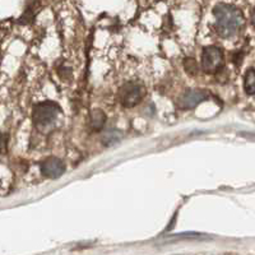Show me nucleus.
Masks as SVG:
<instances>
[{
  "label": "nucleus",
  "mask_w": 255,
  "mask_h": 255,
  "mask_svg": "<svg viewBox=\"0 0 255 255\" xmlns=\"http://www.w3.org/2000/svg\"><path fill=\"white\" fill-rule=\"evenodd\" d=\"M216 18L215 28L221 37L229 38L235 36L244 26V14L240 9L231 4L220 3L213 8Z\"/></svg>",
  "instance_id": "obj_1"
},
{
  "label": "nucleus",
  "mask_w": 255,
  "mask_h": 255,
  "mask_svg": "<svg viewBox=\"0 0 255 255\" xmlns=\"http://www.w3.org/2000/svg\"><path fill=\"white\" fill-rule=\"evenodd\" d=\"M60 111L61 109L59 108V105L56 102H40V104L33 106V111H32L33 124L38 129H45V128H47L49 125H51L52 123L55 122Z\"/></svg>",
  "instance_id": "obj_2"
},
{
  "label": "nucleus",
  "mask_w": 255,
  "mask_h": 255,
  "mask_svg": "<svg viewBox=\"0 0 255 255\" xmlns=\"http://www.w3.org/2000/svg\"><path fill=\"white\" fill-rule=\"evenodd\" d=\"M145 95V90L142 84L127 82L119 90V101L127 109L136 106L143 100Z\"/></svg>",
  "instance_id": "obj_3"
},
{
  "label": "nucleus",
  "mask_w": 255,
  "mask_h": 255,
  "mask_svg": "<svg viewBox=\"0 0 255 255\" xmlns=\"http://www.w3.org/2000/svg\"><path fill=\"white\" fill-rule=\"evenodd\" d=\"M223 65V52L217 46H206L202 52V69L208 74L217 73Z\"/></svg>",
  "instance_id": "obj_4"
},
{
  "label": "nucleus",
  "mask_w": 255,
  "mask_h": 255,
  "mask_svg": "<svg viewBox=\"0 0 255 255\" xmlns=\"http://www.w3.org/2000/svg\"><path fill=\"white\" fill-rule=\"evenodd\" d=\"M209 93L204 90H188L179 100V108L181 110H191L197 108L200 102L206 101Z\"/></svg>",
  "instance_id": "obj_5"
},
{
  "label": "nucleus",
  "mask_w": 255,
  "mask_h": 255,
  "mask_svg": "<svg viewBox=\"0 0 255 255\" xmlns=\"http://www.w3.org/2000/svg\"><path fill=\"white\" fill-rule=\"evenodd\" d=\"M41 174L44 175L45 177H49V179H59L60 176H63L67 167H65V163L63 162V159L58 158V157H49L41 163Z\"/></svg>",
  "instance_id": "obj_6"
},
{
  "label": "nucleus",
  "mask_w": 255,
  "mask_h": 255,
  "mask_svg": "<svg viewBox=\"0 0 255 255\" xmlns=\"http://www.w3.org/2000/svg\"><path fill=\"white\" fill-rule=\"evenodd\" d=\"M106 123V114L101 109H95L91 114V129L95 131H100L105 127Z\"/></svg>",
  "instance_id": "obj_7"
},
{
  "label": "nucleus",
  "mask_w": 255,
  "mask_h": 255,
  "mask_svg": "<svg viewBox=\"0 0 255 255\" xmlns=\"http://www.w3.org/2000/svg\"><path fill=\"white\" fill-rule=\"evenodd\" d=\"M244 90L248 95H255V69L250 68L245 73V78H244Z\"/></svg>",
  "instance_id": "obj_8"
},
{
  "label": "nucleus",
  "mask_w": 255,
  "mask_h": 255,
  "mask_svg": "<svg viewBox=\"0 0 255 255\" xmlns=\"http://www.w3.org/2000/svg\"><path fill=\"white\" fill-rule=\"evenodd\" d=\"M122 139V131L116 130V129H110L102 135L101 140L104 145H114Z\"/></svg>",
  "instance_id": "obj_9"
},
{
  "label": "nucleus",
  "mask_w": 255,
  "mask_h": 255,
  "mask_svg": "<svg viewBox=\"0 0 255 255\" xmlns=\"http://www.w3.org/2000/svg\"><path fill=\"white\" fill-rule=\"evenodd\" d=\"M184 69H185V72L188 73L189 76H197L199 68H198V64L194 59L185 58L184 59Z\"/></svg>",
  "instance_id": "obj_10"
},
{
  "label": "nucleus",
  "mask_w": 255,
  "mask_h": 255,
  "mask_svg": "<svg viewBox=\"0 0 255 255\" xmlns=\"http://www.w3.org/2000/svg\"><path fill=\"white\" fill-rule=\"evenodd\" d=\"M8 142H9V134L3 133L0 134V153L5 154L8 151Z\"/></svg>",
  "instance_id": "obj_11"
},
{
  "label": "nucleus",
  "mask_w": 255,
  "mask_h": 255,
  "mask_svg": "<svg viewBox=\"0 0 255 255\" xmlns=\"http://www.w3.org/2000/svg\"><path fill=\"white\" fill-rule=\"evenodd\" d=\"M32 20H33V12H32V9H27L26 12L23 13V15L20 17L19 23H31Z\"/></svg>",
  "instance_id": "obj_12"
},
{
  "label": "nucleus",
  "mask_w": 255,
  "mask_h": 255,
  "mask_svg": "<svg viewBox=\"0 0 255 255\" xmlns=\"http://www.w3.org/2000/svg\"><path fill=\"white\" fill-rule=\"evenodd\" d=\"M253 23H254V27H255V10H254V14H253Z\"/></svg>",
  "instance_id": "obj_13"
}]
</instances>
